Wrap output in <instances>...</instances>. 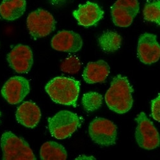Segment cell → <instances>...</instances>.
I'll return each instance as SVG.
<instances>
[{
  "instance_id": "obj_1",
  "label": "cell",
  "mask_w": 160,
  "mask_h": 160,
  "mask_svg": "<svg viewBox=\"0 0 160 160\" xmlns=\"http://www.w3.org/2000/svg\"><path fill=\"white\" fill-rule=\"evenodd\" d=\"M133 88L126 76L118 74L113 78L110 88L105 94L108 107L114 112L124 114L132 108Z\"/></svg>"
},
{
  "instance_id": "obj_2",
  "label": "cell",
  "mask_w": 160,
  "mask_h": 160,
  "mask_svg": "<svg viewBox=\"0 0 160 160\" xmlns=\"http://www.w3.org/2000/svg\"><path fill=\"white\" fill-rule=\"evenodd\" d=\"M45 90L55 102L75 106L79 94L80 83L73 78L58 76L48 82Z\"/></svg>"
},
{
  "instance_id": "obj_3",
  "label": "cell",
  "mask_w": 160,
  "mask_h": 160,
  "mask_svg": "<svg viewBox=\"0 0 160 160\" xmlns=\"http://www.w3.org/2000/svg\"><path fill=\"white\" fill-rule=\"evenodd\" d=\"M1 147L4 160H35L29 144L10 131L3 133Z\"/></svg>"
},
{
  "instance_id": "obj_4",
  "label": "cell",
  "mask_w": 160,
  "mask_h": 160,
  "mask_svg": "<svg viewBox=\"0 0 160 160\" xmlns=\"http://www.w3.org/2000/svg\"><path fill=\"white\" fill-rule=\"evenodd\" d=\"M80 124L79 117L75 113L62 110L49 118L48 127L52 137L63 140L71 137Z\"/></svg>"
},
{
  "instance_id": "obj_5",
  "label": "cell",
  "mask_w": 160,
  "mask_h": 160,
  "mask_svg": "<svg viewBox=\"0 0 160 160\" xmlns=\"http://www.w3.org/2000/svg\"><path fill=\"white\" fill-rule=\"evenodd\" d=\"M26 24L30 35L36 39L45 37L54 31L56 21L48 10L38 8L30 13Z\"/></svg>"
},
{
  "instance_id": "obj_6",
  "label": "cell",
  "mask_w": 160,
  "mask_h": 160,
  "mask_svg": "<svg viewBox=\"0 0 160 160\" xmlns=\"http://www.w3.org/2000/svg\"><path fill=\"white\" fill-rule=\"evenodd\" d=\"M135 121L137 122L135 138L138 145L146 150L156 149L159 146V135L152 122L144 112H140Z\"/></svg>"
},
{
  "instance_id": "obj_7",
  "label": "cell",
  "mask_w": 160,
  "mask_h": 160,
  "mask_svg": "<svg viewBox=\"0 0 160 160\" xmlns=\"http://www.w3.org/2000/svg\"><path fill=\"white\" fill-rule=\"evenodd\" d=\"M88 133L96 143L108 147L115 145L117 138V127L110 120L97 117L90 123Z\"/></svg>"
},
{
  "instance_id": "obj_8",
  "label": "cell",
  "mask_w": 160,
  "mask_h": 160,
  "mask_svg": "<svg viewBox=\"0 0 160 160\" xmlns=\"http://www.w3.org/2000/svg\"><path fill=\"white\" fill-rule=\"evenodd\" d=\"M140 10L138 0H117L111 8L112 19L117 26H129Z\"/></svg>"
},
{
  "instance_id": "obj_9",
  "label": "cell",
  "mask_w": 160,
  "mask_h": 160,
  "mask_svg": "<svg viewBox=\"0 0 160 160\" xmlns=\"http://www.w3.org/2000/svg\"><path fill=\"white\" fill-rule=\"evenodd\" d=\"M30 92L28 79L22 76L10 78L3 86L1 94L3 98L10 104L21 102Z\"/></svg>"
},
{
  "instance_id": "obj_10",
  "label": "cell",
  "mask_w": 160,
  "mask_h": 160,
  "mask_svg": "<svg viewBox=\"0 0 160 160\" xmlns=\"http://www.w3.org/2000/svg\"><path fill=\"white\" fill-rule=\"evenodd\" d=\"M10 68L19 74L30 72L33 63V55L31 48L26 45L18 44L7 55Z\"/></svg>"
},
{
  "instance_id": "obj_11",
  "label": "cell",
  "mask_w": 160,
  "mask_h": 160,
  "mask_svg": "<svg viewBox=\"0 0 160 160\" xmlns=\"http://www.w3.org/2000/svg\"><path fill=\"white\" fill-rule=\"evenodd\" d=\"M137 55L142 63L151 65L157 62L160 58V46L156 35L144 33L138 39Z\"/></svg>"
},
{
  "instance_id": "obj_12",
  "label": "cell",
  "mask_w": 160,
  "mask_h": 160,
  "mask_svg": "<svg viewBox=\"0 0 160 160\" xmlns=\"http://www.w3.org/2000/svg\"><path fill=\"white\" fill-rule=\"evenodd\" d=\"M52 48L62 52H75L83 46V40L78 33L69 30L58 32L51 41Z\"/></svg>"
},
{
  "instance_id": "obj_13",
  "label": "cell",
  "mask_w": 160,
  "mask_h": 160,
  "mask_svg": "<svg viewBox=\"0 0 160 160\" xmlns=\"http://www.w3.org/2000/svg\"><path fill=\"white\" fill-rule=\"evenodd\" d=\"M104 12L103 10L95 3L87 2L79 5L72 14L78 24L84 27H91L96 26L103 18Z\"/></svg>"
},
{
  "instance_id": "obj_14",
  "label": "cell",
  "mask_w": 160,
  "mask_h": 160,
  "mask_svg": "<svg viewBox=\"0 0 160 160\" xmlns=\"http://www.w3.org/2000/svg\"><path fill=\"white\" fill-rule=\"evenodd\" d=\"M41 111L32 101L22 102L17 109L16 117L18 122L28 128H35L41 118Z\"/></svg>"
},
{
  "instance_id": "obj_15",
  "label": "cell",
  "mask_w": 160,
  "mask_h": 160,
  "mask_svg": "<svg viewBox=\"0 0 160 160\" xmlns=\"http://www.w3.org/2000/svg\"><path fill=\"white\" fill-rule=\"evenodd\" d=\"M110 72L108 63L100 60L87 63L83 72L85 82L88 84H94L104 82Z\"/></svg>"
},
{
  "instance_id": "obj_16",
  "label": "cell",
  "mask_w": 160,
  "mask_h": 160,
  "mask_svg": "<svg viewBox=\"0 0 160 160\" xmlns=\"http://www.w3.org/2000/svg\"><path fill=\"white\" fill-rule=\"evenodd\" d=\"M26 0H3L0 5V16L7 21H15L26 10Z\"/></svg>"
},
{
  "instance_id": "obj_17",
  "label": "cell",
  "mask_w": 160,
  "mask_h": 160,
  "mask_svg": "<svg viewBox=\"0 0 160 160\" xmlns=\"http://www.w3.org/2000/svg\"><path fill=\"white\" fill-rule=\"evenodd\" d=\"M40 158L42 160H65L68 158V153L63 145L49 141L41 146Z\"/></svg>"
},
{
  "instance_id": "obj_18",
  "label": "cell",
  "mask_w": 160,
  "mask_h": 160,
  "mask_svg": "<svg viewBox=\"0 0 160 160\" xmlns=\"http://www.w3.org/2000/svg\"><path fill=\"white\" fill-rule=\"evenodd\" d=\"M101 49L105 52H113L121 46L122 37L118 33L113 31L103 32L98 38Z\"/></svg>"
},
{
  "instance_id": "obj_19",
  "label": "cell",
  "mask_w": 160,
  "mask_h": 160,
  "mask_svg": "<svg viewBox=\"0 0 160 160\" xmlns=\"http://www.w3.org/2000/svg\"><path fill=\"white\" fill-rule=\"evenodd\" d=\"M145 20L160 24V2L159 0H149L147 2L143 10Z\"/></svg>"
},
{
  "instance_id": "obj_20",
  "label": "cell",
  "mask_w": 160,
  "mask_h": 160,
  "mask_svg": "<svg viewBox=\"0 0 160 160\" xmlns=\"http://www.w3.org/2000/svg\"><path fill=\"white\" fill-rule=\"evenodd\" d=\"M102 96L96 92L86 93L82 98V105L86 112H91L98 110L102 104Z\"/></svg>"
},
{
  "instance_id": "obj_21",
  "label": "cell",
  "mask_w": 160,
  "mask_h": 160,
  "mask_svg": "<svg viewBox=\"0 0 160 160\" xmlns=\"http://www.w3.org/2000/svg\"><path fill=\"white\" fill-rule=\"evenodd\" d=\"M81 62L78 57L70 56L62 62L60 69L65 73L75 74L81 69Z\"/></svg>"
},
{
  "instance_id": "obj_22",
  "label": "cell",
  "mask_w": 160,
  "mask_h": 160,
  "mask_svg": "<svg viewBox=\"0 0 160 160\" xmlns=\"http://www.w3.org/2000/svg\"><path fill=\"white\" fill-rule=\"evenodd\" d=\"M151 113L155 121H160V96L159 95L152 101Z\"/></svg>"
},
{
  "instance_id": "obj_23",
  "label": "cell",
  "mask_w": 160,
  "mask_h": 160,
  "mask_svg": "<svg viewBox=\"0 0 160 160\" xmlns=\"http://www.w3.org/2000/svg\"><path fill=\"white\" fill-rule=\"evenodd\" d=\"M76 159H96V158L93 156H87L86 155H83V156H80L78 158H76Z\"/></svg>"
},
{
  "instance_id": "obj_24",
  "label": "cell",
  "mask_w": 160,
  "mask_h": 160,
  "mask_svg": "<svg viewBox=\"0 0 160 160\" xmlns=\"http://www.w3.org/2000/svg\"><path fill=\"white\" fill-rule=\"evenodd\" d=\"M0 117H1V112H0Z\"/></svg>"
}]
</instances>
